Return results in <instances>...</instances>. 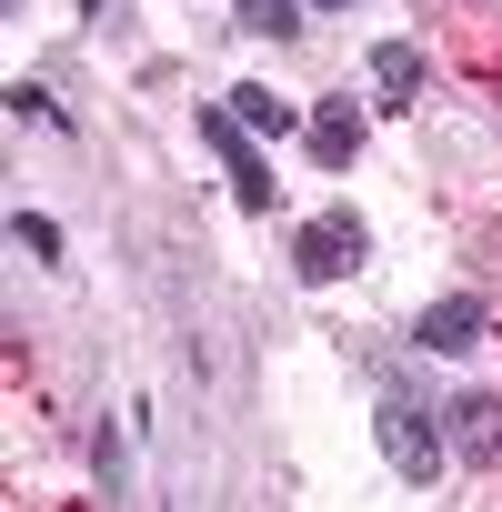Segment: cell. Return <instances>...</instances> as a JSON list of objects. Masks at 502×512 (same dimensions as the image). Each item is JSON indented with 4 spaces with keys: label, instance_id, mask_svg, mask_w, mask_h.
Wrapping results in <instances>:
<instances>
[{
    "label": "cell",
    "instance_id": "obj_13",
    "mask_svg": "<svg viewBox=\"0 0 502 512\" xmlns=\"http://www.w3.org/2000/svg\"><path fill=\"white\" fill-rule=\"evenodd\" d=\"M91 11H111V0H91Z\"/></svg>",
    "mask_w": 502,
    "mask_h": 512
},
{
    "label": "cell",
    "instance_id": "obj_12",
    "mask_svg": "<svg viewBox=\"0 0 502 512\" xmlns=\"http://www.w3.org/2000/svg\"><path fill=\"white\" fill-rule=\"evenodd\" d=\"M312 11H352V0H312Z\"/></svg>",
    "mask_w": 502,
    "mask_h": 512
},
{
    "label": "cell",
    "instance_id": "obj_3",
    "mask_svg": "<svg viewBox=\"0 0 502 512\" xmlns=\"http://www.w3.org/2000/svg\"><path fill=\"white\" fill-rule=\"evenodd\" d=\"M191 131L231 161V191H241V211H272V171H262V151H251V131L231 121V101H211V111H191Z\"/></svg>",
    "mask_w": 502,
    "mask_h": 512
},
{
    "label": "cell",
    "instance_id": "obj_6",
    "mask_svg": "<svg viewBox=\"0 0 502 512\" xmlns=\"http://www.w3.org/2000/svg\"><path fill=\"white\" fill-rule=\"evenodd\" d=\"M312 151H322L332 171H352V151H362V101H352V91H332V101L312 111Z\"/></svg>",
    "mask_w": 502,
    "mask_h": 512
},
{
    "label": "cell",
    "instance_id": "obj_1",
    "mask_svg": "<svg viewBox=\"0 0 502 512\" xmlns=\"http://www.w3.org/2000/svg\"><path fill=\"white\" fill-rule=\"evenodd\" d=\"M372 432H382V462L412 482V492H432V472L452 462V442H442V422L412 402V392H382V412H372Z\"/></svg>",
    "mask_w": 502,
    "mask_h": 512
},
{
    "label": "cell",
    "instance_id": "obj_9",
    "mask_svg": "<svg viewBox=\"0 0 502 512\" xmlns=\"http://www.w3.org/2000/svg\"><path fill=\"white\" fill-rule=\"evenodd\" d=\"M231 21H241L251 41H292V31H302V0H241Z\"/></svg>",
    "mask_w": 502,
    "mask_h": 512
},
{
    "label": "cell",
    "instance_id": "obj_11",
    "mask_svg": "<svg viewBox=\"0 0 502 512\" xmlns=\"http://www.w3.org/2000/svg\"><path fill=\"white\" fill-rule=\"evenodd\" d=\"M101 492L131 502V452H121V432H101Z\"/></svg>",
    "mask_w": 502,
    "mask_h": 512
},
{
    "label": "cell",
    "instance_id": "obj_10",
    "mask_svg": "<svg viewBox=\"0 0 502 512\" xmlns=\"http://www.w3.org/2000/svg\"><path fill=\"white\" fill-rule=\"evenodd\" d=\"M11 241L31 251V262H61V221H41V211H21V221H11Z\"/></svg>",
    "mask_w": 502,
    "mask_h": 512
},
{
    "label": "cell",
    "instance_id": "obj_8",
    "mask_svg": "<svg viewBox=\"0 0 502 512\" xmlns=\"http://www.w3.org/2000/svg\"><path fill=\"white\" fill-rule=\"evenodd\" d=\"M231 121H241V131H262V141H282V131H292V101H272V91H251V81H241V91H231Z\"/></svg>",
    "mask_w": 502,
    "mask_h": 512
},
{
    "label": "cell",
    "instance_id": "obj_4",
    "mask_svg": "<svg viewBox=\"0 0 502 512\" xmlns=\"http://www.w3.org/2000/svg\"><path fill=\"white\" fill-rule=\"evenodd\" d=\"M442 442H452V462H502V392L442 402Z\"/></svg>",
    "mask_w": 502,
    "mask_h": 512
},
{
    "label": "cell",
    "instance_id": "obj_2",
    "mask_svg": "<svg viewBox=\"0 0 502 512\" xmlns=\"http://www.w3.org/2000/svg\"><path fill=\"white\" fill-rule=\"evenodd\" d=\"M362 251H372V231H362L352 211H322V221H302V241H292V272H302V282H342Z\"/></svg>",
    "mask_w": 502,
    "mask_h": 512
},
{
    "label": "cell",
    "instance_id": "obj_7",
    "mask_svg": "<svg viewBox=\"0 0 502 512\" xmlns=\"http://www.w3.org/2000/svg\"><path fill=\"white\" fill-rule=\"evenodd\" d=\"M372 91H382L392 111H412V101H422V51H412V41H382V51H372Z\"/></svg>",
    "mask_w": 502,
    "mask_h": 512
},
{
    "label": "cell",
    "instance_id": "obj_5",
    "mask_svg": "<svg viewBox=\"0 0 502 512\" xmlns=\"http://www.w3.org/2000/svg\"><path fill=\"white\" fill-rule=\"evenodd\" d=\"M482 322H492V312H482V292H452V302H422L412 342H422V352H472V342H482Z\"/></svg>",
    "mask_w": 502,
    "mask_h": 512
}]
</instances>
